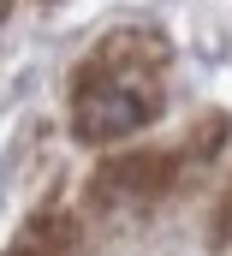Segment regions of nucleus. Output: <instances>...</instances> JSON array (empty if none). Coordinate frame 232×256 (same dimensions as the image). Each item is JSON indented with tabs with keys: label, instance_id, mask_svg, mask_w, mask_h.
<instances>
[{
	"label": "nucleus",
	"instance_id": "obj_1",
	"mask_svg": "<svg viewBox=\"0 0 232 256\" xmlns=\"http://www.w3.org/2000/svg\"><path fill=\"white\" fill-rule=\"evenodd\" d=\"M143 48H161V42H143V30H114L102 60L78 72L72 131L84 143H119V137H131V131L161 120L167 90L155 84V72H143Z\"/></svg>",
	"mask_w": 232,
	"mask_h": 256
},
{
	"label": "nucleus",
	"instance_id": "obj_2",
	"mask_svg": "<svg viewBox=\"0 0 232 256\" xmlns=\"http://www.w3.org/2000/svg\"><path fill=\"white\" fill-rule=\"evenodd\" d=\"M167 179H173V155H125V161H108L96 173V196L137 208V202H155L167 191Z\"/></svg>",
	"mask_w": 232,
	"mask_h": 256
},
{
	"label": "nucleus",
	"instance_id": "obj_3",
	"mask_svg": "<svg viewBox=\"0 0 232 256\" xmlns=\"http://www.w3.org/2000/svg\"><path fill=\"white\" fill-rule=\"evenodd\" d=\"M6 256H66V238H60V220H30L18 238H12V250Z\"/></svg>",
	"mask_w": 232,
	"mask_h": 256
}]
</instances>
